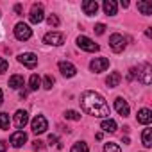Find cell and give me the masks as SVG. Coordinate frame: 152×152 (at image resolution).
Listing matches in <instances>:
<instances>
[{
	"label": "cell",
	"instance_id": "6da1fadb",
	"mask_svg": "<svg viewBox=\"0 0 152 152\" xmlns=\"http://www.w3.org/2000/svg\"><path fill=\"white\" fill-rule=\"evenodd\" d=\"M79 102H81V107L88 115H91V116H99V118L109 116V107H107L104 97L99 95V93H95V91H84L81 95Z\"/></svg>",
	"mask_w": 152,
	"mask_h": 152
},
{
	"label": "cell",
	"instance_id": "7a4b0ae2",
	"mask_svg": "<svg viewBox=\"0 0 152 152\" xmlns=\"http://www.w3.org/2000/svg\"><path fill=\"white\" fill-rule=\"evenodd\" d=\"M136 77L143 86H148L152 83V66L148 63H141L138 68H131V73H129V79Z\"/></svg>",
	"mask_w": 152,
	"mask_h": 152
},
{
	"label": "cell",
	"instance_id": "3957f363",
	"mask_svg": "<svg viewBox=\"0 0 152 152\" xmlns=\"http://www.w3.org/2000/svg\"><path fill=\"white\" fill-rule=\"evenodd\" d=\"M31 127H32V132L34 134H43L47 129H48V124H47V118L43 115H36L31 122Z\"/></svg>",
	"mask_w": 152,
	"mask_h": 152
},
{
	"label": "cell",
	"instance_id": "277c9868",
	"mask_svg": "<svg viewBox=\"0 0 152 152\" xmlns=\"http://www.w3.org/2000/svg\"><path fill=\"white\" fill-rule=\"evenodd\" d=\"M15 36H16V39H20V41H27L31 36H32V31H31V27L27 25V23H16L15 25Z\"/></svg>",
	"mask_w": 152,
	"mask_h": 152
},
{
	"label": "cell",
	"instance_id": "5b68a950",
	"mask_svg": "<svg viewBox=\"0 0 152 152\" xmlns=\"http://www.w3.org/2000/svg\"><path fill=\"white\" fill-rule=\"evenodd\" d=\"M109 47L113 48V52H122L124 48H125V38L122 36V34H113L111 38H109Z\"/></svg>",
	"mask_w": 152,
	"mask_h": 152
},
{
	"label": "cell",
	"instance_id": "8992f818",
	"mask_svg": "<svg viewBox=\"0 0 152 152\" xmlns=\"http://www.w3.org/2000/svg\"><path fill=\"white\" fill-rule=\"evenodd\" d=\"M77 47L83 48V50H86V52H97V50H99V45L93 43V41H91L90 38H86V36H79V38H77Z\"/></svg>",
	"mask_w": 152,
	"mask_h": 152
},
{
	"label": "cell",
	"instance_id": "52a82bcc",
	"mask_svg": "<svg viewBox=\"0 0 152 152\" xmlns=\"http://www.w3.org/2000/svg\"><path fill=\"white\" fill-rule=\"evenodd\" d=\"M18 61H20L22 64H25L27 68H36V64H38V56L32 54V52H23V54L18 56Z\"/></svg>",
	"mask_w": 152,
	"mask_h": 152
},
{
	"label": "cell",
	"instance_id": "ba28073f",
	"mask_svg": "<svg viewBox=\"0 0 152 152\" xmlns=\"http://www.w3.org/2000/svg\"><path fill=\"white\" fill-rule=\"evenodd\" d=\"M43 18H45V13H43V6H39V4H34V6L31 7V15H29V20H31L32 23H39V22H43Z\"/></svg>",
	"mask_w": 152,
	"mask_h": 152
},
{
	"label": "cell",
	"instance_id": "9c48e42d",
	"mask_svg": "<svg viewBox=\"0 0 152 152\" xmlns=\"http://www.w3.org/2000/svg\"><path fill=\"white\" fill-rule=\"evenodd\" d=\"M43 41H45L47 45L59 47V45H63V43H64V36H63L61 32H48V34H45Z\"/></svg>",
	"mask_w": 152,
	"mask_h": 152
},
{
	"label": "cell",
	"instance_id": "30bf717a",
	"mask_svg": "<svg viewBox=\"0 0 152 152\" xmlns=\"http://www.w3.org/2000/svg\"><path fill=\"white\" fill-rule=\"evenodd\" d=\"M107 66H109V59H107V57H95V59L90 63V68H91L93 72H97V73L104 72Z\"/></svg>",
	"mask_w": 152,
	"mask_h": 152
},
{
	"label": "cell",
	"instance_id": "8fae6325",
	"mask_svg": "<svg viewBox=\"0 0 152 152\" xmlns=\"http://www.w3.org/2000/svg\"><path fill=\"white\" fill-rule=\"evenodd\" d=\"M27 122H29V115H27V111H22V109H18V111L15 113L13 124H15L18 129H23V127L27 125Z\"/></svg>",
	"mask_w": 152,
	"mask_h": 152
},
{
	"label": "cell",
	"instance_id": "7c38bea8",
	"mask_svg": "<svg viewBox=\"0 0 152 152\" xmlns=\"http://www.w3.org/2000/svg\"><path fill=\"white\" fill-rule=\"evenodd\" d=\"M25 141H27V134H25L23 131H16V132L11 134V145H13V147L20 148V147L25 145Z\"/></svg>",
	"mask_w": 152,
	"mask_h": 152
},
{
	"label": "cell",
	"instance_id": "4fadbf2b",
	"mask_svg": "<svg viewBox=\"0 0 152 152\" xmlns=\"http://www.w3.org/2000/svg\"><path fill=\"white\" fill-rule=\"evenodd\" d=\"M59 70H61V73L64 75V77H73V75L77 73V68H75L72 63H68V61H61L59 63Z\"/></svg>",
	"mask_w": 152,
	"mask_h": 152
},
{
	"label": "cell",
	"instance_id": "5bb4252c",
	"mask_svg": "<svg viewBox=\"0 0 152 152\" xmlns=\"http://www.w3.org/2000/svg\"><path fill=\"white\" fill-rule=\"evenodd\" d=\"M83 11H84V15L93 16L99 11V4L95 2V0H84V2H83Z\"/></svg>",
	"mask_w": 152,
	"mask_h": 152
},
{
	"label": "cell",
	"instance_id": "9a60e30c",
	"mask_svg": "<svg viewBox=\"0 0 152 152\" xmlns=\"http://www.w3.org/2000/svg\"><path fill=\"white\" fill-rule=\"evenodd\" d=\"M115 107H116V111H118L120 116H124V118L129 116V111H131V109H129V104H127L122 97H118V99L115 100Z\"/></svg>",
	"mask_w": 152,
	"mask_h": 152
},
{
	"label": "cell",
	"instance_id": "2e32d148",
	"mask_svg": "<svg viewBox=\"0 0 152 152\" xmlns=\"http://www.w3.org/2000/svg\"><path fill=\"white\" fill-rule=\"evenodd\" d=\"M136 120H138V124L148 125V124L152 122V113H150V109H147V107L140 109V111H138V116H136Z\"/></svg>",
	"mask_w": 152,
	"mask_h": 152
},
{
	"label": "cell",
	"instance_id": "e0dca14e",
	"mask_svg": "<svg viewBox=\"0 0 152 152\" xmlns=\"http://www.w3.org/2000/svg\"><path fill=\"white\" fill-rule=\"evenodd\" d=\"M120 81H122V75H120L118 72H113V73H109V77L106 79V84H107L109 88H116V86L120 84Z\"/></svg>",
	"mask_w": 152,
	"mask_h": 152
},
{
	"label": "cell",
	"instance_id": "ac0fdd59",
	"mask_svg": "<svg viewBox=\"0 0 152 152\" xmlns=\"http://www.w3.org/2000/svg\"><path fill=\"white\" fill-rule=\"evenodd\" d=\"M104 13L107 16L116 15V2H115V0H106V2H104Z\"/></svg>",
	"mask_w": 152,
	"mask_h": 152
},
{
	"label": "cell",
	"instance_id": "d6986e66",
	"mask_svg": "<svg viewBox=\"0 0 152 152\" xmlns=\"http://www.w3.org/2000/svg\"><path fill=\"white\" fill-rule=\"evenodd\" d=\"M9 86L13 88V90H20L22 86H23V77L22 75H13V77H9Z\"/></svg>",
	"mask_w": 152,
	"mask_h": 152
},
{
	"label": "cell",
	"instance_id": "ffe728a7",
	"mask_svg": "<svg viewBox=\"0 0 152 152\" xmlns=\"http://www.w3.org/2000/svg\"><path fill=\"white\" fill-rule=\"evenodd\" d=\"M138 9L141 11V15L148 16V15H152V2H145V0H140V2H138Z\"/></svg>",
	"mask_w": 152,
	"mask_h": 152
},
{
	"label": "cell",
	"instance_id": "44dd1931",
	"mask_svg": "<svg viewBox=\"0 0 152 152\" xmlns=\"http://www.w3.org/2000/svg\"><path fill=\"white\" fill-rule=\"evenodd\" d=\"M100 127H102L106 132H115V131H116V122L111 120V118H106V120L100 124Z\"/></svg>",
	"mask_w": 152,
	"mask_h": 152
},
{
	"label": "cell",
	"instance_id": "7402d4cb",
	"mask_svg": "<svg viewBox=\"0 0 152 152\" xmlns=\"http://www.w3.org/2000/svg\"><path fill=\"white\" fill-rule=\"evenodd\" d=\"M141 140H143V145H145L147 148H150V147H152V131H150V129H145L143 134H141Z\"/></svg>",
	"mask_w": 152,
	"mask_h": 152
},
{
	"label": "cell",
	"instance_id": "603a6c76",
	"mask_svg": "<svg viewBox=\"0 0 152 152\" xmlns=\"http://www.w3.org/2000/svg\"><path fill=\"white\" fill-rule=\"evenodd\" d=\"M39 84H41V81H39V77L34 73V75H31V79H29V90L31 91H36L38 88H39Z\"/></svg>",
	"mask_w": 152,
	"mask_h": 152
},
{
	"label": "cell",
	"instance_id": "cb8c5ba5",
	"mask_svg": "<svg viewBox=\"0 0 152 152\" xmlns=\"http://www.w3.org/2000/svg\"><path fill=\"white\" fill-rule=\"evenodd\" d=\"M70 152H90V148H88V145H86L84 141H77V143L72 147Z\"/></svg>",
	"mask_w": 152,
	"mask_h": 152
},
{
	"label": "cell",
	"instance_id": "d4e9b609",
	"mask_svg": "<svg viewBox=\"0 0 152 152\" xmlns=\"http://www.w3.org/2000/svg\"><path fill=\"white\" fill-rule=\"evenodd\" d=\"M0 129L2 131L9 129V115L7 113H0Z\"/></svg>",
	"mask_w": 152,
	"mask_h": 152
},
{
	"label": "cell",
	"instance_id": "484cf974",
	"mask_svg": "<svg viewBox=\"0 0 152 152\" xmlns=\"http://www.w3.org/2000/svg\"><path fill=\"white\" fill-rule=\"evenodd\" d=\"M64 118H68V120H73V122H79V120H81V115H79L77 111L70 109V111H66V113H64Z\"/></svg>",
	"mask_w": 152,
	"mask_h": 152
},
{
	"label": "cell",
	"instance_id": "4316f807",
	"mask_svg": "<svg viewBox=\"0 0 152 152\" xmlns=\"http://www.w3.org/2000/svg\"><path fill=\"white\" fill-rule=\"evenodd\" d=\"M54 83H56V79L52 77V75H45V79H43V88H45V90H52Z\"/></svg>",
	"mask_w": 152,
	"mask_h": 152
},
{
	"label": "cell",
	"instance_id": "83f0119b",
	"mask_svg": "<svg viewBox=\"0 0 152 152\" xmlns=\"http://www.w3.org/2000/svg\"><path fill=\"white\" fill-rule=\"evenodd\" d=\"M104 152H122V150H120V147H118L116 143H111V141H109V143L104 145Z\"/></svg>",
	"mask_w": 152,
	"mask_h": 152
},
{
	"label": "cell",
	"instance_id": "f1b7e54d",
	"mask_svg": "<svg viewBox=\"0 0 152 152\" xmlns=\"http://www.w3.org/2000/svg\"><path fill=\"white\" fill-rule=\"evenodd\" d=\"M47 22H48V25H50V27H57V25H59V18H57L56 15H48Z\"/></svg>",
	"mask_w": 152,
	"mask_h": 152
},
{
	"label": "cell",
	"instance_id": "f546056e",
	"mask_svg": "<svg viewBox=\"0 0 152 152\" xmlns=\"http://www.w3.org/2000/svg\"><path fill=\"white\" fill-rule=\"evenodd\" d=\"M7 68H9V63H7V59H4V57H0V73H4V72H7Z\"/></svg>",
	"mask_w": 152,
	"mask_h": 152
},
{
	"label": "cell",
	"instance_id": "4dcf8cb0",
	"mask_svg": "<svg viewBox=\"0 0 152 152\" xmlns=\"http://www.w3.org/2000/svg\"><path fill=\"white\" fill-rule=\"evenodd\" d=\"M93 31H95L97 34H104V31H106V25H104V23H97Z\"/></svg>",
	"mask_w": 152,
	"mask_h": 152
},
{
	"label": "cell",
	"instance_id": "1f68e13d",
	"mask_svg": "<svg viewBox=\"0 0 152 152\" xmlns=\"http://www.w3.org/2000/svg\"><path fill=\"white\" fill-rule=\"evenodd\" d=\"M15 13H16L18 16H22V13H23V7H22V4H16V6H15Z\"/></svg>",
	"mask_w": 152,
	"mask_h": 152
},
{
	"label": "cell",
	"instance_id": "d6a6232c",
	"mask_svg": "<svg viewBox=\"0 0 152 152\" xmlns=\"http://www.w3.org/2000/svg\"><path fill=\"white\" fill-rule=\"evenodd\" d=\"M32 147L39 150V148H43V141H39V140H34V141H32Z\"/></svg>",
	"mask_w": 152,
	"mask_h": 152
},
{
	"label": "cell",
	"instance_id": "836d02e7",
	"mask_svg": "<svg viewBox=\"0 0 152 152\" xmlns=\"http://www.w3.org/2000/svg\"><path fill=\"white\" fill-rule=\"evenodd\" d=\"M48 143H50V145H56V143H57V136L50 134V136H48Z\"/></svg>",
	"mask_w": 152,
	"mask_h": 152
},
{
	"label": "cell",
	"instance_id": "e575fe53",
	"mask_svg": "<svg viewBox=\"0 0 152 152\" xmlns=\"http://www.w3.org/2000/svg\"><path fill=\"white\" fill-rule=\"evenodd\" d=\"M7 150V145H6V141H2L0 140V152H6Z\"/></svg>",
	"mask_w": 152,
	"mask_h": 152
},
{
	"label": "cell",
	"instance_id": "d590c367",
	"mask_svg": "<svg viewBox=\"0 0 152 152\" xmlns=\"http://www.w3.org/2000/svg\"><path fill=\"white\" fill-rule=\"evenodd\" d=\"M122 7H129V2H127V0H122Z\"/></svg>",
	"mask_w": 152,
	"mask_h": 152
},
{
	"label": "cell",
	"instance_id": "8d00e7d4",
	"mask_svg": "<svg viewBox=\"0 0 152 152\" xmlns=\"http://www.w3.org/2000/svg\"><path fill=\"white\" fill-rule=\"evenodd\" d=\"M102 136H104L102 132H97V134H95V138H97V140H102Z\"/></svg>",
	"mask_w": 152,
	"mask_h": 152
},
{
	"label": "cell",
	"instance_id": "74e56055",
	"mask_svg": "<svg viewBox=\"0 0 152 152\" xmlns=\"http://www.w3.org/2000/svg\"><path fill=\"white\" fill-rule=\"evenodd\" d=\"M0 104H2V90H0Z\"/></svg>",
	"mask_w": 152,
	"mask_h": 152
}]
</instances>
